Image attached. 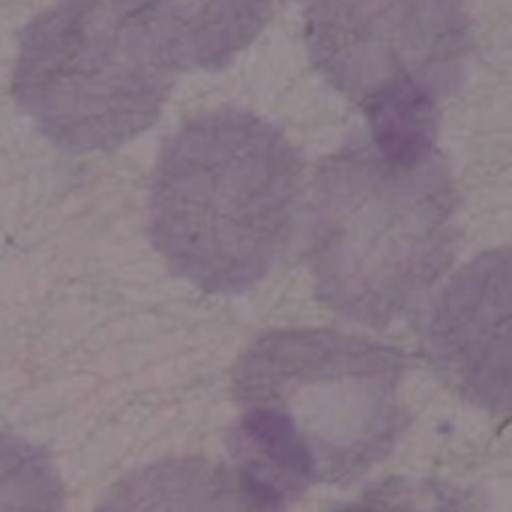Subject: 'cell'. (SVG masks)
<instances>
[{"mask_svg": "<svg viewBox=\"0 0 512 512\" xmlns=\"http://www.w3.org/2000/svg\"><path fill=\"white\" fill-rule=\"evenodd\" d=\"M174 72L123 24L111 0H57L21 33L12 96L66 153H108L147 132Z\"/></svg>", "mask_w": 512, "mask_h": 512, "instance_id": "cell-5", "label": "cell"}, {"mask_svg": "<svg viewBox=\"0 0 512 512\" xmlns=\"http://www.w3.org/2000/svg\"><path fill=\"white\" fill-rule=\"evenodd\" d=\"M285 507L234 465L180 456L132 471L96 512H288Z\"/></svg>", "mask_w": 512, "mask_h": 512, "instance_id": "cell-8", "label": "cell"}, {"mask_svg": "<svg viewBox=\"0 0 512 512\" xmlns=\"http://www.w3.org/2000/svg\"><path fill=\"white\" fill-rule=\"evenodd\" d=\"M315 69L393 147H435L471 51L468 0H303Z\"/></svg>", "mask_w": 512, "mask_h": 512, "instance_id": "cell-4", "label": "cell"}, {"mask_svg": "<svg viewBox=\"0 0 512 512\" xmlns=\"http://www.w3.org/2000/svg\"><path fill=\"white\" fill-rule=\"evenodd\" d=\"M0 512H66L51 456L6 432H0Z\"/></svg>", "mask_w": 512, "mask_h": 512, "instance_id": "cell-9", "label": "cell"}, {"mask_svg": "<svg viewBox=\"0 0 512 512\" xmlns=\"http://www.w3.org/2000/svg\"><path fill=\"white\" fill-rule=\"evenodd\" d=\"M111 6L177 75L228 66L264 30L273 0H111Z\"/></svg>", "mask_w": 512, "mask_h": 512, "instance_id": "cell-7", "label": "cell"}, {"mask_svg": "<svg viewBox=\"0 0 512 512\" xmlns=\"http://www.w3.org/2000/svg\"><path fill=\"white\" fill-rule=\"evenodd\" d=\"M459 195L435 147L372 135L315 174L306 258L315 294L348 321L384 327L408 315L450 270Z\"/></svg>", "mask_w": 512, "mask_h": 512, "instance_id": "cell-2", "label": "cell"}, {"mask_svg": "<svg viewBox=\"0 0 512 512\" xmlns=\"http://www.w3.org/2000/svg\"><path fill=\"white\" fill-rule=\"evenodd\" d=\"M303 162L264 117L219 108L159 153L150 237L168 267L210 294L255 288L294 237Z\"/></svg>", "mask_w": 512, "mask_h": 512, "instance_id": "cell-3", "label": "cell"}, {"mask_svg": "<svg viewBox=\"0 0 512 512\" xmlns=\"http://www.w3.org/2000/svg\"><path fill=\"white\" fill-rule=\"evenodd\" d=\"M405 354L339 330H270L234 369L231 465L282 504L363 477L411 417Z\"/></svg>", "mask_w": 512, "mask_h": 512, "instance_id": "cell-1", "label": "cell"}, {"mask_svg": "<svg viewBox=\"0 0 512 512\" xmlns=\"http://www.w3.org/2000/svg\"><path fill=\"white\" fill-rule=\"evenodd\" d=\"M426 357L465 402L512 417V246L462 267L426 321Z\"/></svg>", "mask_w": 512, "mask_h": 512, "instance_id": "cell-6", "label": "cell"}, {"mask_svg": "<svg viewBox=\"0 0 512 512\" xmlns=\"http://www.w3.org/2000/svg\"><path fill=\"white\" fill-rule=\"evenodd\" d=\"M333 512H480L477 504L435 480H384Z\"/></svg>", "mask_w": 512, "mask_h": 512, "instance_id": "cell-10", "label": "cell"}]
</instances>
